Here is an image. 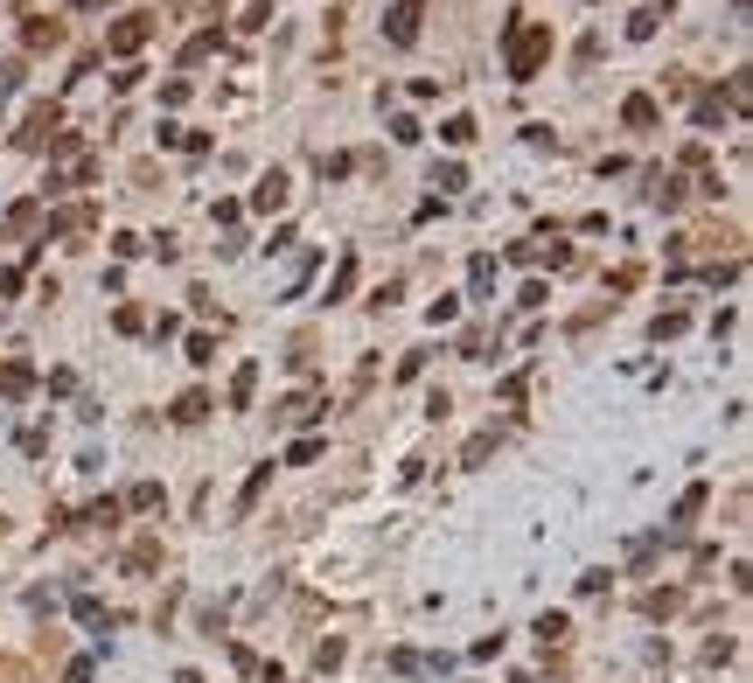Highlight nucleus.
Segmentation results:
<instances>
[{
    "label": "nucleus",
    "instance_id": "1",
    "mask_svg": "<svg viewBox=\"0 0 753 683\" xmlns=\"http://www.w3.org/2000/svg\"><path fill=\"white\" fill-rule=\"evenodd\" d=\"M545 50H551V35H545V28H510V77H530Z\"/></svg>",
    "mask_w": 753,
    "mask_h": 683
},
{
    "label": "nucleus",
    "instance_id": "2",
    "mask_svg": "<svg viewBox=\"0 0 753 683\" xmlns=\"http://www.w3.org/2000/svg\"><path fill=\"white\" fill-rule=\"evenodd\" d=\"M147 35H154V22H147V14H133V22H119V28H112V56H133L140 42H147Z\"/></svg>",
    "mask_w": 753,
    "mask_h": 683
},
{
    "label": "nucleus",
    "instance_id": "3",
    "mask_svg": "<svg viewBox=\"0 0 753 683\" xmlns=\"http://www.w3.org/2000/svg\"><path fill=\"white\" fill-rule=\"evenodd\" d=\"M418 35V0H398L390 7V42H412Z\"/></svg>",
    "mask_w": 753,
    "mask_h": 683
},
{
    "label": "nucleus",
    "instance_id": "4",
    "mask_svg": "<svg viewBox=\"0 0 753 683\" xmlns=\"http://www.w3.org/2000/svg\"><path fill=\"white\" fill-rule=\"evenodd\" d=\"M252 203H259V210H280V203H286V175H265V182H259V196H252Z\"/></svg>",
    "mask_w": 753,
    "mask_h": 683
},
{
    "label": "nucleus",
    "instance_id": "5",
    "mask_svg": "<svg viewBox=\"0 0 753 683\" xmlns=\"http://www.w3.org/2000/svg\"><path fill=\"white\" fill-rule=\"evenodd\" d=\"M252 384H259V363H244V369H237V384H231V405H252Z\"/></svg>",
    "mask_w": 753,
    "mask_h": 683
},
{
    "label": "nucleus",
    "instance_id": "6",
    "mask_svg": "<svg viewBox=\"0 0 753 683\" xmlns=\"http://www.w3.org/2000/svg\"><path fill=\"white\" fill-rule=\"evenodd\" d=\"M628 126H656V98H628Z\"/></svg>",
    "mask_w": 753,
    "mask_h": 683
},
{
    "label": "nucleus",
    "instance_id": "7",
    "mask_svg": "<svg viewBox=\"0 0 753 683\" xmlns=\"http://www.w3.org/2000/svg\"><path fill=\"white\" fill-rule=\"evenodd\" d=\"M203 412H209V397H203V391H188L182 405H175V419H182V425H196V419H203Z\"/></svg>",
    "mask_w": 753,
    "mask_h": 683
},
{
    "label": "nucleus",
    "instance_id": "8",
    "mask_svg": "<svg viewBox=\"0 0 753 683\" xmlns=\"http://www.w3.org/2000/svg\"><path fill=\"white\" fill-rule=\"evenodd\" d=\"M0 391H7V397L28 391V369H22V363H7V369H0Z\"/></svg>",
    "mask_w": 753,
    "mask_h": 683
}]
</instances>
